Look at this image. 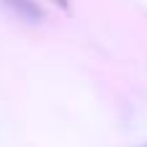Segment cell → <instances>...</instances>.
I'll return each mask as SVG.
<instances>
[{
    "instance_id": "6da1fadb",
    "label": "cell",
    "mask_w": 147,
    "mask_h": 147,
    "mask_svg": "<svg viewBox=\"0 0 147 147\" xmlns=\"http://www.w3.org/2000/svg\"><path fill=\"white\" fill-rule=\"evenodd\" d=\"M0 5L18 21L28 23V26H36L44 21V10L36 0H0Z\"/></svg>"
},
{
    "instance_id": "7a4b0ae2",
    "label": "cell",
    "mask_w": 147,
    "mask_h": 147,
    "mask_svg": "<svg viewBox=\"0 0 147 147\" xmlns=\"http://www.w3.org/2000/svg\"><path fill=\"white\" fill-rule=\"evenodd\" d=\"M54 3H59V5H65V8H67V0H54Z\"/></svg>"
},
{
    "instance_id": "3957f363",
    "label": "cell",
    "mask_w": 147,
    "mask_h": 147,
    "mask_svg": "<svg viewBox=\"0 0 147 147\" xmlns=\"http://www.w3.org/2000/svg\"><path fill=\"white\" fill-rule=\"evenodd\" d=\"M142 147H147V142H145V145H142Z\"/></svg>"
}]
</instances>
